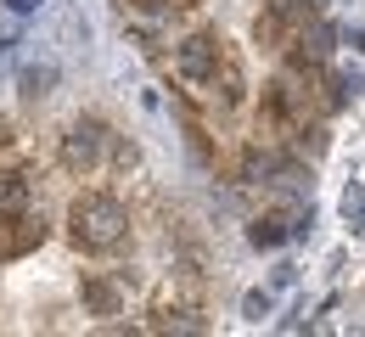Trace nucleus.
Returning a JSON list of instances; mask_svg holds the SVG:
<instances>
[{
    "mask_svg": "<svg viewBox=\"0 0 365 337\" xmlns=\"http://www.w3.org/2000/svg\"><path fill=\"white\" fill-rule=\"evenodd\" d=\"M298 281V264H275L270 270V287H292Z\"/></svg>",
    "mask_w": 365,
    "mask_h": 337,
    "instance_id": "f8f14e48",
    "label": "nucleus"
},
{
    "mask_svg": "<svg viewBox=\"0 0 365 337\" xmlns=\"http://www.w3.org/2000/svg\"><path fill=\"white\" fill-rule=\"evenodd\" d=\"M29 208V175L0 169V214H23Z\"/></svg>",
    "mask_w": 365,
    "mask_h": 337,
    "instance_id": "0eeeda50",
    "label": "nucleus"
},
{
    "mask_svg": "<svg viewBox=\"0 0 365 337\" xmlns=\"http://www.w3.org/2000/svg\"><path fill=\"white\" fill-rule=\"evenodd\" d=\"M101 152H107V124L101 118H79L68 130V141H62V169L68 175H91L101 163Z\"/></svg>",
    "mask_w": 365,
    "mask_h": 337,
    "instance_id": "f03ea898",
    "label": "nucleus"
},
{
    "mask_svg": "<svg viewBox=\"0 0 365 337\" xmlns=\"http://www.w3.org/2000/svg\"><path fill=\"white\" fill-rule=\"evenodd\" d=\"M6 6H11L17 17H29V11H40V0H6Z\"/></svg>",
    "mask_w": 365,
    "mask_h": 337,
    "instance_id": "ddd939ff",
    "label": "nucleus"
},
{
    "mask_svg": "<svg viewBox=\"0 0 365 337\" xmlns=\"http://www.w3.org/2000/svg\"><path fill=\"white\" fill-rule=\"evenodd\" d=\"M349 46H354V51H365V28H349Z\"/></svg>",
    "mask_w": 365,
    "mask_h": 337,
    "instance_id": "4468645a",
    "label": "nucleus"
},
{
    "mask_svg": "<svg viewBox=\"0 0 365 337\" xmlns=\"http://www.w3.org/2000/svg\"><path fill=\"white\" fill-rule=\"evenodd\" d=\"M343 219H349L354 231H365V186H349V192H343Z\"/></svg>",
    "mask_w": 365,
    "mask_h": 337,
    "instance_id": "1a4fd4ad",
    "label": "nucleus"
},
{
    "mask_svg": "<svg viewBox=\"0 0 365 337\" xmlns=\"http://www.w3.org/2000/svg\"><path fill=\"white\" fill-rule=\"evenodd\" d=\"M326 46H331V28L315 23V34H309V56H326Z\"/></svg>",
    "mask_w": 365,
    "mask_h": 337,
    "instance_id": "9b49d317",
    "label": "nucleus"
},
{
    "mask_svg": "<svg viewBox=\"0 0 365 337\" xmlns=\"http://www.w3.org/2000/svg\"><path fill=\"white\" fill-rule=\"evenodd\" d=\"M124 231H130V214H124L118 197H101V192L73 197V208H68V237L79 242L85 253H107V247H118Z\"/></svg>",
    "mask_w": 365,
    "mask_h": 337,
    "instance_id": "f257e3e1",
    "label": "nucleus"
},
{
    "mask_svg": "<svg viewBox=\"0 0 365 337\" xmlns=\"http://www.w3.org/2000/svg\"><path fill=\"white\" fill-rule=\"evenodd\" d=\"M17 90L29 101L51 96V90H56V68H51V62H23V68H17Z\"/></svg>",
    "mask_w": 365,
    "mask_h": 337,
    "instance_id": "39448f33",
    "label": "nucleus"
},
{
    "mask_svg": "<svg viewBox=\"0 0 365 337\" xmlns=\"http://www.w3.org/2000/svg\"><path fill=\"white\" fill-rule=\"evenodd\" d=\"M175 68H180V79H191V85H214L220 79V46L208 34H191V40L175 46Z\"/></svg>",
    "mask_w": 365,
    "mask_h": 337,
    "instance_id": "20e7f679",
    "label": "nucleus"
},
{
    "mask_svg": "<svg viewBox=\"0 0 365 337\" xmlns=\"http://www.w3.org/2000/svg\"><path fill=\"white\" fill-rule=\"evenodd\" d=\"M270 309H275V298H270V292H264V287H253V292H247V298H242V315H247V321H264Z\"/></svg>",
    "mask_w": 365,
    "mask_h": 337,
    "instance_id": "9d476101",
    "label": "nucleus"
},
{
    "mask_svg": "<svg viewBox=\"0 0 365 337\" xmlns=\"http://www.w3.org/2000/svg\"><path fill=\"white\" fill-rule=\"evenodd\" d=\"M247 242H253V247H281V242H287V219H281V214L253 219V225H247Z\"/></svg>",
    "mask_w": 365,
    "mask_h": 337,
    "instance_id": "6e6552de",
    "label": "nucleus"
},
{
    "mask_svg": "<svg viewBox=\"0 0 365 337\" xmlns=\"http://www.w3.org/2000/svg\"><path fill=\"white\" fill-rule=\"evenodd\" d=\"M46 237H51V225L46 219H29V208H23V214H0V264L34 253Z\"/></svg>",
    "mask_w": 365,
    "mask_h": 337,
    "instance_id": "7ed1b4c3",
    "label": "nucleus"
},
{
    "mask_svg": "<svg viewBox=\"0 0 365 337\" xmlns=\"http://www.w3.org/2000/svg\"><path fill=\"white\" fill-rule=\"evenodd\" d=\"M79 298H85V309H91V315H118V287H113L107 276H85Z\"/></svg>",
    "mask_w": 365,
    "mask_h": 337,
    "instance_id": "423d86ee",
    "label": "nucleus"
}]
</instances>
